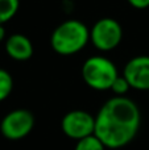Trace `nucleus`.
Segmentation results:
<instances>
[{
    "instance_id": "3",
    "label": "nucleus",
    "mask_w": 149,
    "mask_h": 150,
    "mask_svg": "<svg viewBox=\"0 0 149 150\" xmlns=\"http://www.w3.org/2000/svg\"><path fill=\"white\" fill-rule=\"evenodd\" d=\"M119 76L115 63L103 55L89 57L82 65V78L90 88L95 91L111 90V86Z\"/></svg>"
},
{
    "instance_id": "9",
    "label": "nucleus",
    "mask_w": 149,
    "mask_h": 150,
    "mask_svg": "<svg viewBox=\"0 0 149 150\" xmlns=\"http://www.w3.org/2000/svg\"><path fill=\"white\" fill-rule=\"evenodd\" d=\"M20 8V0H0V24L15 17Z\"/></svg>"
},
{
    "instance_id": "14",
    "label": "nucleus",
    "mask_w": 149,
    "mask_h": 150,
    "mask_svg": "<svg viewBox=\"0 0 149 150\" xmlns=\"http://www.w3.org/2000/svg\"><path fill=\"white\" fill-rule=\"evenodd\" d=\"M4 37H5V29L3 26V24H0V42L4 40Z\"/></svg>"
},
{
    "instance_id": "2",
    "label": "nucleus",
    "mask_w": 149,
    "mask_h": 150,
    "mask_svg": "<svg viewBox=\"0 0 149 150\" xmlns=\"http://www.w3.org/2000/svg\"><path fill=\"white\" fill-rule=\"evenodd\" d=\"M90 42V29L79 20H66L53 30L50 37L52 49L60 55H74Z\"/></svg>"
},
{
    "instance_id": "12",
    "label": "nucleus",
    "mask_w": 149,
    "mask_h": 150,
    "mask_svg": "<svg viewBox=\"0 0 149 150\" xmlns=\"http://www.w3.org/2000/svg\"><path fill=\"white\" fill-rule=\"evenodd\" d=\"M129 88H131V86H129L128 80L123 75H119L115 79V82L112 83V86H111V91L116 96H124L129 91Z\"/></svg>"
},
{
    "instance_id": "4",
    "label": "nucleus",
    "mask_w": 149,
    "mask_h": 150,
    "mask_svg": "<svg viewBox=\"0 0 149 150\" xmlns=\"http://www.w3.org/2000/svg\"><path fill=\"white\" fill-rule=\"evenodd\" d=\"M123 38L120 23L112 17L98 20L90 29V41L99 52H111L119 46Z\"/></svg>"
},
{
    "instance_id": "11",
    "label": "nucleus",
    "mask_w": 149,
    "mask_h": 150,
    "mask_svg": "<svg viewBox=\"0 0 149 150\" xmlns=\"http://www.w3.org/2000/svg\"><path fill=\"white\" fill-rule=\"evenodd\" d=\"M13 90L12 75L4 69H0V101L5 100Z\"/></svg>"
},
{
    "instance_id": "6",
    "label": "nucleus",
    "mask_w": 149,
    "mask_h": 150,
    "mask_svg": "<svg viewBox=\"0 0 149 150\" xmlns=\"http://www.w3.org/2000/svg\"><path fill=\"white\" fill-rule=\"evenodd\" d=\"M61 129L69 138L79 141L95 133V116L87 111L74 109L62 117Z\"/></svg>"
},
{
    "instance_id": "13",
    "label": "nucleus",
    "mask_w": 149,
    "mask_h": 150,
    "mask_svg": "<svg viewBox=\"0 0 149 150\" xmlns=\"http://www.w3.org/2000/svg\"><path fill=\"white\" fill-rule=\"evenodd\" d=\"M136 9H145L149 7V0H127Z\"/></svg>"
},
{
    "instance_id": "5",
    "label": "nucleus",
    "mask_w": 149,
    "mask_h": 150,
    "mask_svg": "<svg viewBox=\"0 0 149 150\" xmlns=\"http://www.w3.org/2000/svg\"><path fill=\"white\" fill-rule=\"evenodd\" d=\"M34 127V116L28 109H13L3 117L0 132L7 140L18 141L25 138Z\"/></svg>"
},
{
    "instance_id": "1",
    "label": "nucleus",
    "mask_w": 149,
    "mask_h": 150,
    "mask_svg": "<svg viewBox=\"0 0 149 150\" xmlns=\"http://www.w3.org/2000/svg\"><path fill=\"white\" fill-rule=\"evenodd\" d=\"M141 115L137 104L127 96L108 99L95 116L94 134L107 149H120L136 137Z\"/></svg>"
},
{
    "instance_id": "8",
    "label": "nucleus",
    "mask_w": 149,
    "mask_h": 150,
    "mask_svg": "<svg viewBox=\"0 0 149 150\" xmlns=\"http://www.w3.org/2000/svg\"><path fill=\"white\" fill-rule=\"evenodd\" d=\"M5 52L15 61H28L33 55V44L26 36L15 33L5 41Z\"/></svg>"
},
{
    "instance_id": "10",
    "label": "nucleus",
    "mask_w": 149,
    "mask_h": 150,
    "mask_svg": "<svg viewBox=\"0 0 149 150\" xmlns=\"http://www.w3.org/2000/svg\"><path fill=\"white\" fill-rule=\"evenodd\" d=\"M106 145L95 134L77 141L74 150H106Z\"/></svg>"
},
{
    "instance_id": "7",
    "label": "nucleus",
    "mask_w": 149,
    "mask_h": 150,
    "mask_svg": "<svg viewBox=\"0 0 149 150\" xmlns=\"http://www.w3.org/2000/svg\"><path fill=\"white\" fill-rule=\"evenodd\" d=\"M123 76L131 88L139 91L149 90V55H136L126 63Z\"/></svg>"
}]
</instances>
